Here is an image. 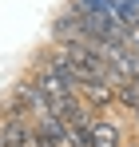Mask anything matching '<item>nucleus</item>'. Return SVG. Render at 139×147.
Returning a JSON list of instances; mask_svg holds the SVG:
<instances>
[{
  "label": "nucleus",
  "instance_id": "423d86ee",
  "mask_svg": "<svg viewBox=\"0 0 139 147\" xmlns=\"http://www.w3.org/2000/svg\"><path fill=\"white\" fill-rule=\"evenodd\" d=\"M131 80H135V84H139V68H135V76H131Z\"/></svg>",
  "mask_w": 139,
  "mask_h": 147
},
{
  "label": "nucleus",
  "instance_id": "f03ea898",
  "mask_svg": "<svg viewBox=\"0 0 139 147\" xmlns=\"http://www.w3.org/2000/svg\"><path fill=\"white\" fill-rule=\"evenodd\" d=\"M80 103L88 107V111H103V107H111L115 103V84H107V80H92V84H80Z\"/></svg>",
  "mask_w": 139,
  "mask_h": 147
},
{
  "label": "nucleus",
  "instance_id": "39448f33",
  "mask_svg": "<svg viewBox=\"0 0 139 147\" xmlns=\"http://www.w3.org/2000/svg\"><path fill=\"white\" fill-rule=\"evenodd\" d=\"M131 119H135V123H139V111H131Z\"/></svg>",
  "mask_w": 139,
  "mask_h": 147
},
{
  "label": "nucleus",
  "instance_id": "f257e3e1",
  "mask_svg": "<svg viewBox=\"0 0 139 147\" xmlns=\"http://www.w3.org/2000/svg\"><path fill=\"white\" fill-rule=\"evenodd\" d=\"M12 107L16 111H24L28 119H40V115H48L52 107H48L44 92L36 88V80H24V84H16V92H12Z\"/></svg>",
  "mask_w": 139,
  "mask_h": 147
},
{
  "label": "nucleus",
  "instance_id": "20e7f679",
  "mask_svg": "<svg viewBox=\"0 0 139 147\" xmlns=\"http://www.w3.org/2000/svg\"><path fill=\"white\" fill-rule=\"evenodd\" d=\"M115 103H119V107H127V111H139V84H135V80L115 84Z\"/></svg>",
  "mask_w": 139,
  "mask_h": 147
},
{
  "label": "nucleus",
  "instance_id": "7ed1b4c3",
  "mask_svg": "<svg viewBox=\"0 0 139 147\" xmlns=\"http://www.w3.org/2000/svg\"><path fill=\"white\" fill-rule=\"evenodd\" d=\"M88 147H123V127L115 119H107V115H99L92 119V139Z\"/></svg>",
  "mask_w": 139,
  "mask_h": 147
}]
</instances>
